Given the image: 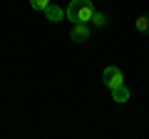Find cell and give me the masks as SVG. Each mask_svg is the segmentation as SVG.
I'll return each instance as SVG.
<instances>
[{"mask_svg": "<svg viewBox=\"0 0 149 139\" xmlns=\"http://www.w3.org/2000/svg\"><path fill=\"white\" fill-rule=\"evenodd\" d=\"M65 15L67 20H72V25H90L92 15H95V5H92V0H72Z\"/></svg>", "mask_w": 149, "mask_h": 139, "instance_id": "obj_1", "label": "cell"}, {"mask_svg": "<svg viewBox=\"0 0 149 139\" xmlns=\"http://www.w3.org/2000/svg\"><path fill=\"white\" fill-rule=\"evenodd\" d=\"M50 3H52V0H30V8H32V10H40V13H42Z\"/></svg>", "mask_w": 149, "mask_h": 139, "instance_id": "obj_8", "label": "cell"}, {"mask_svg": "<svg viewBox=\"0 0 149 139\" xmlns=\"http://www.w3.org/2000/svg\"><path fill=\"white\" fill-rule=\"evenodd\" d=\"M134 27H137V32H142V35H149V13L147 15H139L137 20H134Z\"/></svg>", "mask_w": 149, "mask_h": 139, "instance_id": "obj_6", "label": "cell"}, {"mask_svg": "<svg viewBox=\"0 0 149 139\" xmlns=\"http://www.w3.org/2000/svg\"><path fill=\"white\" fill-rule=\"evenodd\" d=\"M109 92H112V99L117 102V104L129 102V87L127 85H119V87H114V90H109Z\"/></svg>", "mask_w": 149, "mask_h": 139, "instance_id": "obj_5", "label": "cell"}, {"mask_svg": "<svg viewBox=\"0 0 149 139\" xmlns=\"http://www.w3.org/2000/svg\"><path fill=\"white\" fill-rule=\"evenodd\" d=\"M102 80H104L107 90H114V87L124 85V75H122V70H119V67H114V65L104 67V72H102Z\"/></svg>", "mask_w": 149, "mask_h": 139, "instance_id": "obj_2", "label": "cell"}, {"mask_svg": "<svg viewBox=\"0 0 149 139\" xmlns=\"http://www.w3.org/2000/svg\"><path fill=\"white\" fill-rule=\"evenodd\" d=\"M92 25H95V27H107V15H104V13H97L95 10V15H92Z\"/></svg>", "mask_w": 149, "mask_h": 139, "instance_id": "obj_7", "label": "cell"}, {"mask_svg": "<svg viewBox=\"0 0 149 139\" xmlns=\"http://www.w3.org/2000/svg\"><path fill=\"white\" fill-rule=\"evenodd\" d=\"M90 25H72V30H70V40L72 42H87L90 40Z\"/></svg>", "mask_w": 149, "mask_h": 139, "instance_id": "obj_3", "label": "cell"}, {"mask_svg": "<svg viewBox=\"0 0 149 139\" xmlns=\"http://www.w3.org/2000/svg\"><path fill=\"white\" fill-rule=\"evenodd\" d=\"M42 13H45V17H47L50 22H60V20H62V17H65V10H62V8H60V5H55V3H50V5L45 8Z\"/></svg>", "mask_w": 149, "mask_h": 139, "instance_id": "obj_4", "label": "cell"}]
</instances>
